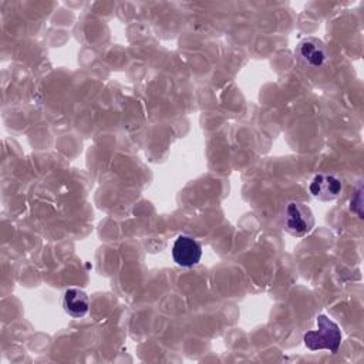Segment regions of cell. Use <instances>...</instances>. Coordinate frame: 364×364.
<instances>
[{
	"instance_id": "1",
	"label": "cell",
	"mask_w": 364,
	"mask_h": 364,
	"mask_svg": "<svg viewBox=\"0 0 364 364\" xmlns=\"http://www.w3.org/2000/svg\"><path fill=\"white\" fill-rule=\"evenodd\" d=\"M341 330L327 316L320 314L317 317V330L307 331L303 336V341L310 350H330L336 354L341 344Z\"/></svg>"
},
{
	"instance_id": "2",
	"label": "cell",
	"mask_w": 364,
	"mask_h": 364,
	"mask_svg": "<svg viewBox=\"0 0 364 364\" xmlns=\"http://www.w3.org/2000/svg\"><path fill=\"white\" fill-rule=\"evenodd\" d=\"M283 225L286 232L293 236H304L314 226L311 209L303 202H289L284 209Z\"/></svg>"
},
{
	"instance_id": "3",
	"label": "cell",
	"mask_w": 364,
	"mask_h": 364,
	"mask_svg": "<svg viewBox=\"0 0 364 364\" xmlns=\"http://www.w3.org/2000/svg\"><path fill=\"white\" fill-rule=\"evenodd\" d=\"M172 257L178 266L193 267L202 257V246L193 237L179 235L172 246Z\"/></svg>"
},
{
	"instance_id": "4",
	"label": "cell",
	"mask_w": 364,
	"mask_h": 364,
	"mask_svg": "<svg viewBox=\"0 0 364 364\" xmlns=\"http://www.w3.org/2000/svg\"><path fill=\"white\" fill-rule=\"evenodd\" d=\"M296 55L304 65L318 68L328 58V51L323 41L314 37H307L297 44Z\"/></svg>"
},
{
	"instance_id": "5",
	"label": "cell",
	"mask_w": 364,
	"mask_h": 364,
	"mask_svg": "<svg viewBox=\"0 0 364 364\" xmlns=\"http://www.w3.org/2000/svg\"><path fill=\"white\" fill-rule=\"evenodd\" d=\"M341 188V181L330 173H317L310 182V192L318 200H334Z\"/></svg>"
},
{
	"instance_id": "6",
	"label": "cell",
	"mask_w": 364,
	"mask_h": 364,
	"mask_svg": "<svg viewBox=\"0 0 364 364\" xmlns=\"http://www.w3.org/2000/svg\"><path fill=\"white\" fill-rule=\"evenodd\" d=\"M63 307H64L65 313L74 318L84 317L90 309V300H88L87 293L77 287H68L64 291Z\"/></svg>"
}]
</instances>
